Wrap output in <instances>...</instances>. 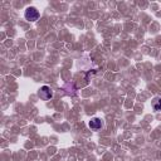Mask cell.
Returning <instances> with one entry per match:
<instances>
[{"mask_svg": "<svg viewBox=\"0 0 161 161\" xmlns=\"http://www.w3.org/2000/svg\"><path fill=\"white\" fill-rule=\"evenodd\" d=\"M152 108L155 111H161V98H153L152 101Z\"/></svg>", "mask_w": 161, "mask_h": 161, "instance_id": "obj_4", "label": "cell"}, {"mask_svg": "<svg viewBox=\"0 0 161 161\" xmlns=\"http://www.w3.org/2000/svg\"><path fill=\"white\" fill-rule=\"evenodd\" d=\"M89 128L91 130H93V131H97V130H99L102 126H103V123H102V119L101 118H98V117H94V118H92L91 121H89Z\"/></svg>", "mask_w": 161, "mask_h": 161, "instance_id": "obj_3", "label": "cell"}, {"mask_svg": "<svg viewBox=\"0 0 161 161\" xmlns=\"http://www.w3.org/2000/svg\"><path fill=\"white\" fill-rule=\"evenodd\" d=\"M38 96H39L42 99L48 101V99H50V98L53 97V91H52V88H50V87H48V86H43V87H40V88H39Z\"/></svg>", "mask_w": 161, "mask_h": 161, "instance_id": "obj_2", "label": "cell"}, {"mask_svg": "<svg viewBox=\"0 0 161 161\" xmlns=\"http://www.w3.org/2000/svg\"><path fill=\"white\" fill-rule=\"evenodd\" d=\"M24 16H25V19L29 20V21H36V20L39 19L40 14H39V11H38L36 8H34V6H29V8L25 10Z\"/></svg>", "mask_w": 161, "mask_h": 161, "instance_id": "obj_1", "label": "cell"}]
</instances>
